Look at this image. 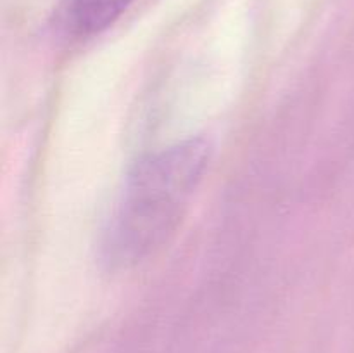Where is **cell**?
<instances>
[{
	"instance_id": "obj_1",
	"label": "cell",
	"mask_w": 354,
	"mask_h": 353,
	"mask_svg": "<svg viewBox=\"0 0 354 353\" xmlns=\"http://www.w3.org/2000/svg\"><path fill=\"white\" fill-rule=\"evenodd\" d=\"M209 156V142L192 137L144 156L131 168L100 244L107 269H133L168 242Z\"/></svg>"
},
{
	"instance_id": "obj_2",
	"label": "cell",
	"mask_w": 354,
	"mask_h": 353,
	"mask_svg": "<svg viewBox=\"0 0 354 353\" xmlns=\"http://www.w3.org/2000/svg\"><path fill=\"white\" fill-rule=\"evenodd\" d=\"M133 0H62L54 26L64 38L85 40L116 23Z\"/></svg>"
}]
</instances>
